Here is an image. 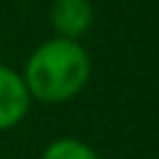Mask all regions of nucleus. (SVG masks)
Returning <instances> with one entry per match:
<instances>
[{
    "instance_id": "7ed1b4c3",
    "label": "nucleus",
    "mask_w": 159,
    "mask_h": 159,
    "mask_svg": "<svg viewBox=\"0 0 159 159\" xmlns=\"http://www.w3.org/2000/svg\"><path fill=\"white\" fill-rule=\"evenodd\" d=\"M93 3L90 0H53L51 3V27L58 37L80 40L93 27Z\"/></svg>"
},
{
    "instance_id": "f03ea898",
    "label": "nucleus",
    "mask_w": 159,
    "mask_h": 159,
    "mask_svg": "<svg viewBox=\"0 0 159 159\" xmlns=\"http://www.w3.org/2000/svg\"><path fill=\"white\" fill-rule=\"evenodd\" d=\"M29 103L32 96L24 85V77L16 69L0 64V133L21 125V119L29 111Z\"/></svg>"
},
{
    "instance_id": "20e7f679",
    "label": "nucleus",
    "mask_w": 159,
    "mask_h": 159,
    "mask_svg": "<svg viewBox=\"0 0 159 159\" xmlns=\"http://www.w3.org/2000/svg\"><path fill=\"white\" fill-rule=\"evenodd\" d=\"M40 159H101L96 148L80 138H56L43 148Z\"/></svg>"
},
{
    "instance_id": "f257e3e1",
    "label": "nucleus",
    "mask_w": 159,
    "mask_h": 159,
    "mask_svg": "<svg viewBox=\"0 0 159 159\" xmlns=\"http://www.w3.org/2000/svg\"><path fill=\"white\" fill-rule=\"evenodd\" d=\"M21 77L32 98L43 103H66L85 90L90 80V56L80 40L56 34L29 53Z\"/></svg>"
}]
</instances>
